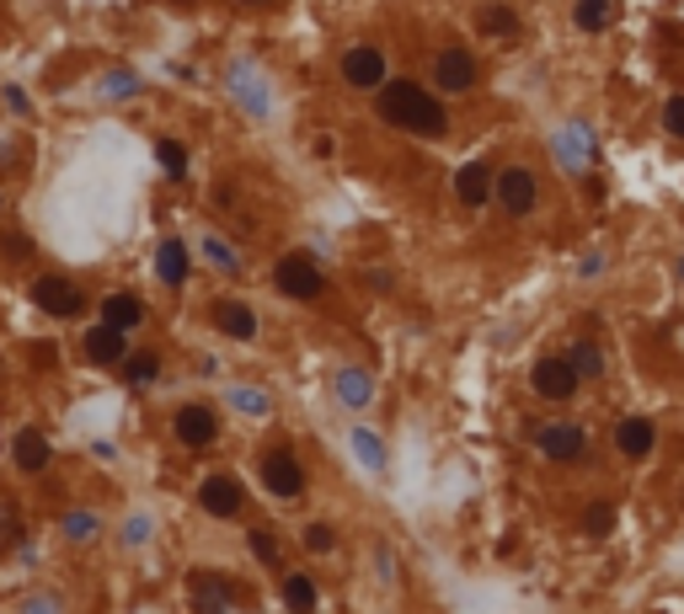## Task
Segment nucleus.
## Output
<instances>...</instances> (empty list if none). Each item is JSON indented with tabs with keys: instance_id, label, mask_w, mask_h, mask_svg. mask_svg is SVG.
Returning a JSON list of instances; mask_svg holds the SVG:
<instances>
[{
	"instance_id": "35",
	"label": "nucleus",
	"mask_w": 684,
	"mask_h": 614,
	"mask_svg": "<svg viewBox=\"0 0 684 614\" xmlns=\"http://www.w3.org/2000/svg\"><path fill=\"white\" fill-rule=\"evenodd\" d=\"M22 614H60V604H54V599H27Z\"/></svg>"
},
{
	"instance_id": "20",
	"label": "nucleus",
	"mask_w": 684,
	"mask_h": 614,
	"mask_svg": "<svg viewBox=\"0 0 684 614\" xmlns=\"http://www.w3.org/2000/svg\"><path fill=\"white\" fill-rule=\"evenodd\" d=\"M284 604L295 614H315V582L306 572H289V577H284Z\"/></svg>"
},
{
	"instance_id": "36",
	"label": "nucleus",
	"mask_w": 684,
	"mask_h": 614,
	"mask_svg": "<svg viewBox=\"0 0 684 614\" xmlns=\"http://www.w3.org/2000/svg\"><path fill=\"white\" fill-rule=\"evenodd\" d=\"M5 256L22 262V256H27V236H5Z\"/></svg>"
},
{
	"instance_id": "27",
	"label": "nucleus",
	"mask_w": 684,
	"mask_h": 614,
	"mask_svg": "<svg viewBox=\"0 0 684 614\" xmlns=\"http://www.w3.org/2000/svg\"><path fill=\"white\" fill-rule=\"evenodd\" d=\"M156 374H161V359H156V353H134V359L124 364V379H128V385H150Z\"/></svg>"
},
{
	"instance_id": "3",
	"label": "nucleus",
	"mask_w": 684,
	"mask_h": 614,
	"mask_svg": "<svg viewBox=\"0 0 684 614\" xmlns=\"http://www.w3.org/2000/svg\"><path fill=\"white\" fill-rule=\"evenodd\" d=\"M262 487L273 491V497H300L306 491V465H300V454L295 449H268V460H262Z\"/></svg>"
},
{
	"instance_id": "29",
	"label": "nucleus",
	"mask_w": 684,
	"mask_h": 614,
	"mask_svg": "<svg viewBox=\"0 0 684 614\" xmlns=\"http://www.w3.org/2000/svg\"><path fill=\"white\" fill-rule=\"evenodd\" d=\"M97 529H102V524H97V513H64V535H70L75 546H86Z\"/></svg>"
},
{
	"instance_id": "6",
	"label": "nucleus",
	"mask_w": 684,
	"mask_h": 614,
	"mask_svg": "<svg viewBox=\"0 0 684 614\" xmlns=\"http://www.w3.org/2000/svg\"><path fill=\"white\" fill-rule=\"evenodd\" d=\"M530 385H535L540 401H572L583 379H577V368L567 364V359H540V364L530 368Z\"/></svg>"
},
{
	"instance_id": "5",
	"label": "nucleus",
	"mask_w": 684,
	"mask_h": 614,
	"mask_svg": "<svg viewBox=\"0 0 684 614\" xmlns=\"http://www.w3.org/2000/svg\"><path fill=\"white\" fill-rule=\"evenodd\" d=\"M535 443H540V454L557 460V465H572V460L588 454V433L577 428V423H546V428H535Z\"/></svg>"
},
{
	"instance_id": "12",
	"label": "nucleus",
	"mask_w": 684,
	"mask_h": 614,
	"mask_svg": "<svg viewBox=\"0 0 684 614\" xmlns=\"http://www.w3.org/2000/svg\"><path fill=\"white\" fill-rule=\"evenodd\" d=\"M455 198H460L465 209H482L487 198H498L493 166H487V161H471V166H460V172H455Z\"/></svg>"
},
{
	"instance_id": "30",
	"label": "nucleus",
	"mask_w": 684,
	"mask_h": 614,
	"mask_svg": "<svg viewBox=\"0 0 684 614\" xmlns=\"http://www.w3.org/2000/svg\"><path fill=\"white\" fill-rule=\"evenodd\" d=\"M353 449L364 454V465H370V471H380V465H385V454H380V438H374L370 428H359V433H353Z\"/></svg>"
},
{
	"instance_id": "38",
	"label": "nucleus",
	"mask_w": 684,
	"mask_h": 614,
	"mask_svg": "<svg viewBox=\"0 0 684 614\" xmlns=\"http://www.w3.org/2000/svg\"><path fill=\"white\" fill-rule=\"evenodd\" d=\"M183 5H192V0H183Z\"/></svg>"
},
{
	"instance_id": "23",
	"label": "nucleus",
	"mask_w": 684,
	"mask_h": 614,
	"mask_svg": "<svg viewBox=\"0 0 684 614\" xmlns=\"http://www.w3.org/2000/svg\"><path fill=\"white\" fill-rule=\"evenodd\" d=\"M337 396H343L348 406H364V401H370V379H364L359 368H343V374H337Z\"/></svg>"
},
{
	"instance_id": "11",
	"label": "nucleus",
	"mask_w": 684,
	"mask_h": 614,
	"mask_svg": "<svg viewBox=\"0 0 684 614\" xmlns=\"http://www.w3.org/2000/svg\"><path fill=\"white\" fill-rule=\"evenodd\" d=\"M177 438H183L187 449H209V443L220 438V412H214V406H198V401L183 406V412H177Z\"/></svg>"
},
{
	"instance_id": "13",
	"label": "nucleus",
	"mask_w": 684,
	"mask_h": 614,
	"mask_svg": "<svg viewBox=\"0 0 684 614\" xmlns=\"http://www.w3.org/2000/svg\"><path fill=\"white\" fill-rule=\"evenodd\" d=\"M198 508H203L209 518H236V513H241V481L209 476V481L198 487Z\"/></svg>"
},
{
	"instance_id": "8",
	"label": "nucleus",
	"mask_w": 684,
	"mask_h": 614,
	"mask_svg": "<svg viewBox=\"0 0 684 614\" xmlns=\"http://www.w3.org/2000/svg\"><path fill=\"white\" fill-rule=\"evenodd\" d=\"M187 593H192V614H225L231 599H236L231 577H220V572H192V577H187Z\"/></svg>"
},
{
	"instance_id": "16",
	"label": "nucleus",
	"mask_w": 684,
	"mask_h": 614,
	"mask_svg": "<svg viewBox=\"0 0 684 614\" xmlns=\"http://www.w3.org/2000/svg\"><path fill=\"white\" fill-rule=\"evenodd\" d=\"M11 454H16V471H27V476L49 471V460H54V449H49L43 428H22L16 438H11Z\"/></svg>"
},
{
	"instance_id": "31",
	"label": "nucleus",
	"mask_w": 684,
	"mask_h": 614,
	"mask_svg": "<svg viewBox=\"0 0 684 614\" xmlns=\"http://www.w3.org/2000/svg\"><path fill=\"white\" fill-rule=\"evenodd\" d=\"M663 128H669L674 139H684V97H669V102H663Z\"/></svg>"
},
{
	"instance_id": "22",
	"label": "nucleus",
	"mask_w": 684,
	"mask_h": 614,
	"mask_svg": "<svg viewBox=\"0 0 684 614\" xmlns=\"http://www.w3.org/2000/svg\"><path fill=\"white\" fill-rule=\"evenodd\" d=\"M610 529H615V502H588V508H583V535L605 540Z\"/></svg>"
},
{
	"instance_id": "28",
	"label": "nucleus",
	"mask_w": 684,
	"mask_h": 614,
	"mask_svg": "<svg viewBox=\"0 0 684 614\" xmlns=\"http://www.w3.org/2000/svg\"><path fill=\"white\" fill-rule=\"evenodd\" d=\"M482 27H487L493 38H513V33H519V16H513L508 5H487V16H482Z\"/></svg>"
},
{
	"instance_id": "17",
	"label": "nucleus",
	"mask_w": 684,
	"mask_h": 614,
	"mask_svg": "<svg viewBox=\"0 0 684 614\" xmlns=\"http://www.w3.org/2000/svg\"><path fill=\"white\" fill-rule=\"evenodd\" d=\"M652 443H658L652 417H625L621 428H615V449H621L625 460H647V454H652Z\"/></svg>"
},
{
	"instance_id": "4",
	"label": "nucleus",
	"mask_w": 684,
	"mask_h": 614,
	"mask_svg": "<svg viewBox=\"0 0 684 614\" xmlns=\"http://www.w3.org/2000/svg\"><path fill=\"white\" fill-rule=\"evenodd\" d=\"M498 203L513 214V220H524V214L540 203V183H535V172H530V166H502L498 172Z\"/></svg>"
},
{
	"instance_id": "21",
	"label": "nucleus",
	"mask_w": 684,
	"mask_h": 614,
	"mask_svg": "<svg viewBox=\"0 0 684 614\" xmlns=\"http://www.w3.org/2000/svg\"><path fill=\"white\" fill-rule=\"evenodd\" d=\"M567 364L577 368V379H599V374H605V353L583 337V342H572V348H567Z\"/></svg>"
},
{
	"instance_id": "15",
	"label": "nucleus",
	"mask_w": 684,
	"mask_h": 614,
	"mask_svg": "<svg viewBox=\"0 0 684 614\" xmlns=\"http://www.w3.org/2000/svg\"><path fill=\"white\" fill-rule=\"evenodd\" d=\"M86 359L102 364V368L128 364V337L124 331H113V326H91V331H86Z\"/></svg>"
},
{
	"instance_id": "14",
	"label": "nucleus",
	"mask_w": 684,
	"mask_h": 614,
	"mask_svg": "<svg viewBox=\"0 0 684 614\" xmlns=\"http://www.w3.org/2000/svg\"><path fill=\"white\" fill-rule=\"evenodd\" d=\"M209 321H214L225 337H236V342H251V337H257V310H251L247 300H214Z\"/></svg>"
},
{
	"instance_id": "24",
	"label": "nucleus",
	"mask_w": 684,
	"mask_h": 614,
	"mask_svg": "<svg viewBox=\"0 0 684 614\" xmlns=\"http://www.w3.org/2000/svg\"><path fill=\"white\" fill-rule=\"evenodd\" d=\"M572 22H577L583 33H599V27L610 22V0H577V11H572Z\"/></svg>"
},
{
	"instance_id": "37",
	"label": "nucleus",
	"mask_w": 684,
	"mask_h": 614,
	"mask_svg": "<svg viewBox=\"0 0 684 614\" xmlns=\"http://www.w3.org/2000/svg\"><path fill=\"white\" fill-rule=\"evenodd\" d=\"M241 5H268V0H241Z\"/></svg>"
},
{
	"instance_id": "25",
	"label": "nucleus",
	"mask_w": 684,
	"mask_h": 614,
	"mask_svg": "<svg viewBox=\"0 0 684 614\" xmlns=\"http://www.w3.org/2000/svg\"><path fill=\"white\" fill-rule=\"evenodd\" d=\"M156 161H161L166 177H187V150L177 139H161V145H156Z\"/></svg>"
},
{
	"instance_id": "19",
	"label": "nucleus",
	"mask_w": 684,
	"mask_h": 614,
	"mask_svg": "<svg viewBox=\"0 0 684 614\" xmlns=\"http://www.w3.org/2000/svg\"><path fill=\"white\" fill-rule=\"evenodd\" d=\"M156 273H161V284H187V246L172 236V241H161V251H156Z\"/></svg>"
},
{
	"instance_id": "1",
	"label": "nucleus",
	"mask_w": 684,
	"mask_h": 614,
	"mask_svg": "<svg viewBox=\"0 0 684 614\" xmlns=\"http://www.w3.org/2000/svg\"><path fill=\"white\" fill-rule=\"evenodd\" d=\"M380 118L390 128H407V134H423V139H438L449 128V113L444 102L428 97L418 80H385L380 86Z\"/></svg>"
},
{
	"instance_id": "18",
	"label": "nucleus",
	"mask_w": 684,
	"mask_h": 614,
	"mask_svg": "<svg viewBox=\"0 0 684 614\" xmlns=\"http://www.w3.org/2000/svg\"><path fill=\"white\" fill-rule=\"evenodd\" d=\"M139 321H145V305H139L134 295H108V300H102V326H113V331L128 337Z\"/></svg>"
},
{
	"instance_id": "33",
	"label": "nucleus",
	"mask_w": 684,
	"mask_h": 614,
	"mask_svg": "<svg viewBox=\"0 0 684 614\" xmlns=\"http://www.w3.org/2000/svg\"><path fill=\"white\" fill-rule=\"evenodd\" d=\"M236 406H247L251 417H262V412H268V401H262V396H251V390H236Z\"/></svg>"
},
{
	"instance_id": "32",
	"label": "nucleus",
	"mask_w": 684,
	"mask_h": 614,
	"mask_svg": "<svg viewBox=\"0 0 684 614\" xmlns=\"http://www.w3.org/2000/svg\"><path fill=\"white\" fill-rule=\"evenodd\" d=\"M332 546H337V535H332L326 524H311V529H306V551L326 555V551H332Z\"/></svg>"
},
{
	"instance_id": "9",
	"label": "nucleus",
	"mask_w": 684,
	"mask_h": 614,
	"mask_svg": "<svg viewBox=\"0 0 684 614\" xmlns=\"http://www.w3.org/2000/svg\"><path fill=\"white\" fill-rule=\"evenodd\" d=\"M33 305L49 310V315H60V321H70V315L86 310V300H80V289H75L70 278H38V284H33Z\"/></svg>"
},
{
	"instance_id": "34",
	"label": "nucleus",
	"mask_w": 684,
	"mask_h": 614,
	"mask_svg": "<svg viewBox=\"0 0 684 614\" xmlns=\"http://www.w3.org/2000/svg\"><path fill=\"white\" fill-rule=\"evenodd\" d=\"M203 251H209V262H220V267H236V256H231V251H225L220 241H209Z\"/></svg>"
},
{
	"instance_id": "2",
	"label": "nucleus",
	"mask_w": 684,
	"mask_h": 614,
	"mask_svg": "<svg viewBox=\"0 0 684 614\" xmlns=\"http://www.w3.org/2000/svg\"><path fill=\"white\" fill-rule=\"evenodd\" d=\"M273 284H278V295H289V300H321V289H326L321 267H315L306 251L278 256V262H273Z\"/></svg>"
},
{
	"instance_id": "26",
	"label": "nucleus",
	"mask_w": 684,
	"mask_h": 614,
	"mask_svg": "<svg viewBox=\"0 0 684 614\" xmlns=\"http://www.w3.org/2000/svg\"><path fill=\"white\" fill-rule=\"evenodd\" d=\"M247 546H251V555H257L262 566H273V572L284 566V555H278V540H273L268 529H251V535H247Z\"/></svg>"
},
{
	"instance_id": "10",
	"label": "nucleus",
	"mask_w": 684,
	"mask_h": 614,
	"mask_svg": "<svg viewBox=\"0 0 684 614\" xmlns=\"http://www.w3.org/2000/svg\"><path fill=\"white\" fill-rule=\"evenodd\" d=\"M434 86L449 91V97H455V91H471V86H476V60H471L465 49H444L434 60Z\"/></svg>"
},
{
	"instance_id": "7",
	"label": "nucleus",
	"mask_w": 684,
	"mask_h": 614,
	"mask_svg": "<svg viewBox=\"0 0 684 614\" xmlns=\"http://www.w3.org/2000/svg\"><path fill=\"white\" fill-rule=\"evenodd\" d=\"M343 80H348L353 91H380V86H385V54L370 49V43L348 49V54H343Z\"/></svg>"
}]
</instances>
